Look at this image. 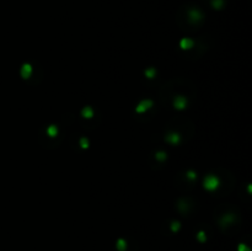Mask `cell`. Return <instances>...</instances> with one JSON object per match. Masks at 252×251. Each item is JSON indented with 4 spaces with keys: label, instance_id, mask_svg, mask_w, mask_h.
Returning a JSON list of instances; mask_svg holds the SVG:
<instances>
[{
    "label": "cell",
    "instance_id": "cell-1",
    "mask_svg": "<svg viewBox=\"0 0 252 251\" xmlns=\"http://www.w3.org/2000/svg\"><path fill=\"white\" fill-rule=\"evenodd\" d=\"M219 179L217 177V176H214V175H208V176H205V179H204V182H203V186H204V188L205 190H208V191H215L218 187H219Z\"/></svg>",
    "mask_w": 252,
    "mask_h": 251
},
{
    "label": "cell",
    "instance_id": "cell-2",
    "mask_svg": "<svg viewBox=\"0 0 252 251\" xmlns=\"http://www.w3.org/2000/svg\"><path fill=\"white\" fill-rule=\"evenodd\" d=\"M173 106L177 110H182L187 106V99L183 96H176V99L173 100Z\"/></svg>",
    "mask_w": 252,
    "mask_h": 251
},
{
    "label": "cell",
    "instance_id": "cell-3",
    "mask_svg": "<svg viewBox=\"0 0 252 251\" xmlns=\"http://www.w3.org/2000/svg\"><path fill=\"white\" fill-rule=\"evenodd\" d=\"M151 106H153V101H150V100H144V101H142V102L135 107V112H138V113L145 112L148 108H150Z\"/></svg>",
    "mask_w": 252,
    "mask_h": 251
},
{
    "label": "cell",
    "instance_id": "cell-4",
    "mask_svg": "<svg viewBox=\"0 0 252 251\" xmlns=\"http://www.w3.org/2000/svg\"><path fill=\"white\" fill-rule=\"evenodd\" d=\"M165 139H166V142H169V143L177 144V143H180V141H181V136H180L178 133H170V134L166 136Z\"/></svg>",
    "mask_w": 252,
    "mask_h": 251
},
{
    "label": "cell",
    "instance_id": "cell-5",
    "mask_svg": "<svg viewBox=\"0 0 252 251\" xmlns=\"http://www.w3.org/2000/svg\"><path fill=\"white\" fill-rule=\"evenodd\" d=\"M189 19L193 21V22H197V21H200L202 20V14L199 10L197 9H193L189 11Z\"/></svg>",
    "mask_w": 252,
    "mask_h": 251
},
{
    "label": "cell",
    "instance_id": "cell-6",
    "mask_svg": "<svg viewBox=\"0 0 252 251\" xmlns=\"http://www.w3.org/2000/svg\"><path fill=\"white\" fill-rule=\"evenodd\" d=\"M180 46H181L182 49H189V48L193 47V41L189 39V38H183V39H181Z\"/></svg>",
    "mask_w": 252,
    "mask_h": 251
},
{
    "label": "cell",
    "instance_id": "cell-7",
    "mask_svg": "<svg viewBox=\"0 0 252 251\" xmlns=\"http://www.w3.org/2000/svg\"><path fill=\"white\" fill-rule=\"evenodd\" d=\"M57 132H58V129H57L56 126H51V127H48V129H47V133L49 134V137L57 136Z\"/></svg>",
    "mask_w": 252,
    "mask_h": 251
},
{
    "label": "cell",
    "instance_id": "cell-8",
    "mask_svg": "<svg viewBox=\"0 0 252 251\" xmlns=\"http://www.w3.org/2000/svg\"><path fill=\"white\" fill-rule=\"evenodd\" d=\"M83 114H84V117H86V118L92 117V108H90V107L84 108V110H83Z\"/></svg>",
    "mask_w": 252,
    "mask_h": 251
},
{
    "label": "cell",
    "instance_id": "cell-9",
    "mask_svg": "<svg viewBox=\"0 0 252 251\" xmlns=\"http://www.w3.org/2000/svg\"><path fill=\"white\" fill-rule=\"evenodd\" d=\"M212 5H213L215 9H220L221 6L224 5V0H213V1H212Z\"/></svg>",
    "mask_w": 252,
    "mask_h": 251
},
{
    "label": "cell",
    "instance_id": "cell-10",
    "mask_svg": "<svg viewBox=\"0 0 252 251\" xmlns=\"http://www.w3.org/2000/svg\"><path fill=\"white\" fill-rule=\"evenodd\" d=\"M155 158H156L158 160H165V159H166V153H165V151H158L156 155H155Z\"/></svg>",
    "mask_w": 252,
    "mask_h": 251
},
{
    "label": "cell",
    "instance_id": "cell-11",
    "mask_svg": "<svg viewBox=\"0 0 252 251\" xmlns=\"http://www.w3.org/2000/svg\"><path fill=\"white\" fill-rule=\"evenodd\" d=\"M145 75H146L148 78H153V76L155 75V69L151 68V69H149V70H145Z\"/></svg>",
    "mask_w": 252,
    "mask_h": 251
},
{
    "label": "cell",
    "instance_id": "cell-12",
    "mask_svg": "<svg viewBox=\"0 0 252 251\" xmlns=\"http://www.w3.org/2000/svg\"><path fill=\"white\" fill-rule=\"evenodd\" d=\"M187 177H188L189 180H194L197 177V175H196L194 171H188V173H187Z\"/></svg>",
    "mask_w": 252,
    "mask_h": 251
},
{
    "label": "cell",
    "instance_id": "cell-13",
    "mask_svg": "<svg viewBox=\"0 0 252 251\" xmlns=\"http://www.w3.org/2000/svg\"><path fill=\"white\" fill-rule=\"evenodd\" d=\"M22 72H24V73H26V75H27V74H29V73L31 72V67H30V65H29V64H27V65H24V69H22Z\"/></svg>",
    "mask_w": 252,
    "mask_h": 251
},
{
    "label": "cell",
    "instance_id": "cell-14",
    "mask_svg": "<svg viewBox=\"0 0 252 251\" xmlns=\"http://www.w3.org/2000/svg\"><path fill=\"white\" fill-rule=\"evenodd\" d=\"M81 144H83V145H81L83 148H88V141H86V139L83 138V139H81Z\"/></svg>",
    "mask_w": 252,
    "mask_h": 251
}]
</instances>
